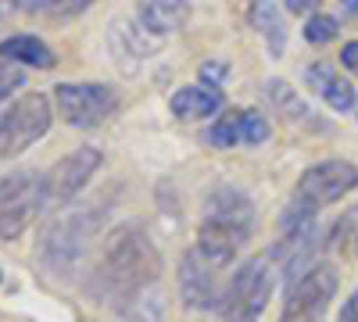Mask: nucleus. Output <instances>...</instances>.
I'll return each mask as SVG.
<instances>
[{"label":"nucleus","mask_w":358,"mask_h":322,"mask_svg":"<svg viewBox=\"0 0 358 322\" xmlns=\"http://www.w3.org/2000/svg\"><path fill=\"white\" fill-rule=\"evenodd\" d=\"M94 298L118 308L129 322H147L143 312H162V254L140 226H118L101 247L90 276Z\"/></svg>","instance_id":"1"},{"label":"nucleus","mask_w":358,"mask_h":322,"mask_svg":"<svg viewBox=\"0 0 358 322\" xmlns=\"http://www.w3.org/2000/svg\"><path fill=\"white\" fill-rule=\"evenodd\" d=\"M251 233H255V204L248 193H241L236 186H219L215 193H208L204 219L197 226V251L212 265L226 269L251 240Z\"/></svg>","instance_id":"2"},{"label":"nucleus","mask_w":358,"mask_h":322,"mask_svg":"<svg viewBox=\"0 0 358 322\" xmlns=\"http://www.w3.org/2000/svg\"><path fill=\"white\" fill-rule=\"evenodd\" d=\"M358 186V168L344 158H326L312 168L301 172V180L294 186V197L280 215V229H294L308 219L319 215V208L337 204L344 193H351Z\"/></svg>","instance_id":"3"},{"label":"nucleus","mask_w":358,"mask_h":322,"mask_svg":"<svg viewBox=\"0 0 358 322\" xmlns=\"http://www.w3.org/2000/svg\"><path fill=\"white\" fill-rule=\"evenodd\" d=\"M90 233H94V215H86V212L54 215L40 233V258H43L47 272H54V276L76 272L86 254Z\"/></svg>","instance_id":"4"},{"label":"nucleus","mask_w":358,"mask_h":322,"mask_svg":"<svg viewBox=\"0 0 358 322\" xmlns=\"http://www.w3.org/2000/svg\"><path fill=\"white\" fill-rule=\"evenodd\" d=\"M268 298H273V269H268V261L251 258L226 283L222 301H219V319L222 322H258Z\"/></svg>","instance_id":"5"},{"label":"nucleus","mask_w":358,"mask_h":322,"mask_svg":"<svg viewBox=\"0 0 358 322\" xmlns=\"http://www.w3.org/2000/svg\"><path fill=\"white\" fill-rule=\"evenodd\" d=\"M43 208H47L43 175H33V172L0 175V240L22 237L29 229V222Z\"/></svg>","instance_id":"6"},{"label":"nucleus","mask_w":358,"mask_h":322,"mask_svg":"<svg viewBox=\"0 0 358 322\" xmlns=\"http://www.w3.org/2000/svg\"><path fill=\"white\" fill-rule=\"evenodd\" d=\"M337 286H341L337 269L326 265V261H315L301 279L290 283L280 322H326L330 305L337 298Z\"/></svg>","instance_id":"7"},{"label":"nucleus","mask_w":358,"mask_h":322,"mask_svg":"<svg viewBox=\"0 0 358 322\" xmlns=\"http://www.w3.org/2000/svg\"><path fill=\"white\" fill-rule=\"evenodd\" d=\"M50 129V104L43 94H29L0 115V158H18Z\"/></svg>","instance_id":"8"},{"label":"nucleus","mask_w":358,"mask_h":322,"mask_svg":"<svg viewBox=\"0 0 358 322\" xmlns=\"http://www.w3.org/2000/svg\"><path fill=\"white\" fill-rule=\"evenodd\" d=\"M57 111L76 129H97L118 111V94L104 82H57Z\"/></svg>","instance_id":"9"},{"label":"nucleus","mask_w":358,"mask_h":322,"mask_svg":"<svg viewBox=\"0 0 358 322\" xmlns=\"http://www.w3.org/2000/svg\"><path fill=\"white\" fill-rule=\"evenodd\" d=\"M101 161H104V154L97 147H79V151L65 154L43 175V197H47V204H69L97 175Z\"/></svg>","instance_id":"10"},{"label":"nucleus","mask_w":358,"mask_h":322,"mask_svg":"<svg viewBox=\"0 0 358 322\" xmlns=\"http://www.w3.org/2000/svg\"><path fill=\"white\" fill-rule=\"evenodd\" d=\"M215 272H219V265H212V261H208L197 247L179 258L176 283H179V298H183L187 308H201V312L219 308L226 286H219V276Z\"/></svg>","instance_id":"11"},{"label":"nucleus","mask_w":358,"mask_h":322,"mask_svg":"<svg viewBox=\"0 0 358 322\" xmlns=\"http://www.w3.org/2000/svg\"><path fill=\"white\" fill-rule=\"evenodd\" d=\"M190 18V0H140L136 4V22L140 29L155 36L179 33Z\"/></svg>","instance_id":"12"},{"label":"nucleus","mask_w":358,"mask_h":322,"mask_svg":"<svg viewBox=\"0 0 358 322\" xmlns=\"http://www.w3.org/2000/svg\"><path fill=\"white\" fill-rule=\"evenodd\" d=\"M215 111H222V94L215 86H183L172 94V115L176 119H212Z\"/></svg>","instance_id":"13"},{"label":"nucleus","mask_w":358,"mask_h":322,"mask_svg":"<svg viewBox=\"0 0 358 322\" xmlns=\"http://www.w3.org/2000/svg\"><path fill=\"white\" fill-rule=\"evenodd\" d=\"M0 61H15L22 68H54V50L40 36H8L0 40Z\"/></svg>","instance_id":"14"},{"label":"nucleus","mask_w":358,"mask_h":322,"mask_svg":"<svg viewBox=\"0 0 358 322\" xmlns=\"http://www.w3.org/2000/svg\"><path fill=\"white\" fill-rule=\"evenodd\" d=\"M251 25L262 33L268 54L280 57L283 47H287V40H290V33H287V18H283V11H280L276 0H258V4L251 8Z\"/></svg>","instance_id":"15"},{"label":"nucleus","mask_w":358,"mask_h":322,"mask_svg":"<svg viewBox=\"0 0 358 322\" xmlns=\"http://www.w3.org/2000/svg\"><path fill=\"white\" fill-rule=\"evenodd\" d=\"M97 0H11V8L22 15H43V18H76L90 11Z\"/></svg>","instance_id":"16"},{"label":"nucleus","mask_w":358,"mask_h":322,"mask_svg":"<svg viewBox=\"0 0 358 322\" xmlns=\"http://www.w3.org/2000/svg\"><path fill=\"white\" fill-rule=\"evenodd\" d=\"M265 94H268V101L276 104V111L283 115V119H305V115H308V108L301 104V97L294 94V86H287L283 79H268L265 82Z\"/></svg>","instance_id":"17"},{"label":"nucleus","mask_w":358,"mask_h":322,"mask_svg":"<svg viewBox=\"0 0 358 322\" xmlns=\"http://www.w3.org/2000/svg\"><path fill=\"white\" fill-rule=\"evenodd\" d=\"M319 97L330 104L334 111H355V108H358L355 86H351V79H344V75H334L330 82L322 86V94H319Z\"/></svg>","instance_id":"18"},{"label":"nucleus","mask_w":358,"mask_h":322,"mask_svg":"<svg viewBox=\"0 0 358 322\" xmlns=\"http://www.w3.org/2000/svg\"><path fill=\"white\" fill-rule=\"evenodd\" d=\"M208 143H212V147H236V143H244L241 140V111H226L222 119L208 129Z\"/></svg>","instance_id":"19"},{"label":"nucleus","mask_w":358,"mask_h":322,"mask_svg":"<svg viewBox=\"0 0 358 322\" xmlns=\"http://www.w3.org/2000/svg\"><path fill=\"white\" fill-rule=\"evenodd\" d=\"M305 40L312 47H326V43H334L337 40V18L330 15H312L305 22Z\"/></svg>","instance_id":"20"},{"label":"nucleus","mask_w":358,"mask_h":322,"mask_svg":"<svg viewBox=\"0 0 358 322\" xmlns=\"http://www.w3.org/2000/svg\"><path fill=\"white\" fill-rule=\"evenodd\" d=\"M241 140L251 143V147H258V143L268 140V122H265V115H258L255 108H251V111H241Z\"/></svg>","instance_id":"21"},{"label":"nucleus","mask_w":358,"mask_h":322,"mask_svg":"<svg viewBox=\"0 0 358 322\" xmlns=\"http://www.w3.org/2000/svg\"><path fill=\"white\" fill-rule=\"evenodd\" d=\"M355 237H358V208H351L348 215H341V222H337V229H334V247H351L355 244Z\"/></svg>","instance_id":"22"},{"label":"nucleus","mask_w":358,"mask_h":322,"mask_svg":"<svg viewBox=\"0 0 358 322\" xmlns=\"http://www.w3.org/2000/svg\"><path fill=\"white\" fill-rule=\"evenodd\" d=\"M25 86V72L22 68H11V65H0V101L11 97L15 90Z\"/></svg>","instance_id":"23"},{"label":"nucleus","mask_w":358,"mask_h":322,"mask_svg":"<svg viewBox=\"0 0 358 322\" xmlns=\"http://www.w3.org/2000/svg\"><path fill=\"white\" fill-rule=\"evenodd\" d=\"M197 75H201L204 86H215V90H219V86L229 79V65H226V61H204Z\"/></svg>","instance_id":"24"},{"label":"nucleus","mask_w":358,"mask_h":322,"mask_svg":"<svg viewBox=\"0 0 358 322\" xmlns=\"http://www.w3.org/2000/svg\"><path fill=\"white\" fill-rule=\"evenodd\" d=\"M330 79H334V68L326 65V61H319V65H308V68H305V82L312 86L315 94H322V86L330 82Z\"/></svg>","instance_id":"25"},{"label":"nucleus","mask_w":358,"mask_h":322,"mask_svg":"<svg viewBox=\"0 0 358 322\" xmlns=\"http://www.w3.org/2000/svg\"><path fill=\"white\" fill-rule=\"evenodd\" d=\"M341 65H344L348 72H355V75H358V40H351V43H344V47H341Z\"/></svg>","instance_id":"26"},{"label":"nucleus","mask_w":358,"mask_h":322,"mask_svg":"<svg viewBox=\"0 0 358 322\" xmlns=\"http://www.w3.org/2000/svg\"><path fill=\"white\" fill-rule=\"evenodd\" d=\"M337 322H358V290H355V294L344 301V308H341Z\"/></svg>","instance_id":"27"},{"label":"nucleus","mask_w":358,"mask_h":322,"mask_svg":"<svg viewBox=\"0 0 358 322\" xmlns=\"http://www.w3.org/2000/svg\"><path fill=\"white\" fill-rule=\"evenodd\" d=\"M287 4V11H294V15H305L308 8H312V0H283Z\"/></svg>","instance_id":"28"},{"label":"nucleus","mask_w":358,"mask_h":322,"mask_svg":"<svg viewBox=\"0 0 358 322\" xmlns=\"http://www.w3.org/2000/svg\"><path fill=\"white\" fill-rule=\"evenodd\" d=\"M11 15H15L11 0H0V25H4V22H11Z\"/></svg>","instance_id":"29"},{"label":"nucleus","mask_w":358,"mask_h":322,"mask_svg":"<svg viewBox=\"0 0 358 322\" xmlns=\"http://www.w3.org/2000/svg\"><path fill=\"white\" fill-rule=\"evenodd\" d=\"M344 4V11H358V0H341Z\"/></svg>","instance_id":"30"},{"label":"nucleus","mask_w":358,"mask_h":322,"mask_svg":"<svg viewBox=\"0 0 358 322\" xmlns=\"http://www.w3.org/2000/svg\"><path fill=\"white\" fill-rule=\"evenodd\" d=\"M0 279H4V272H0Z\"/></svg>","instance_id":"31"}]
</instances>
